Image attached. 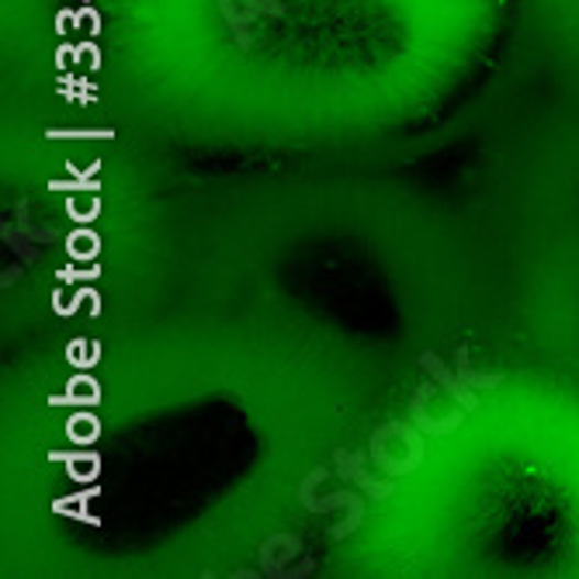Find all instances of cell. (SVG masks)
I'll list each match as a JSON object with an SVG mask.
<instances>
[{
	"label": "cell",
	"mask_w": 579,
	"mask_h": 579,
	"mask_svg": "<svg viewBox=\"0 0 579 579\" xmlns=\"http://www.w3.org/2000/svg\"><path fill=\"white\" fill-rule=\"evenodd\" d=\"M371 461L392 479L413 476L423 461V431L413 420H389L382 427H375L371 444H368Z\"/></svg>",
	"instance_id": "cell-1"
},
{
	"label": "cell",
	"mask_w": 579,
	"mask_h": 579,
	"mask_svg": "<svg viewBox=\"0 0 579 579\" xmlns=\"http://www.w3.org/2000/svg\"><path fill=\"white\" fill-rule=\"evenodd\" d=\"M330 479L326 469H313L305 479H302V489H299V503L309 510V514H326V510H344V521L330 527V538L333 542H344L350 538L354 531L361 527L365 521V500L354 493V489H337V493H320V486Z\"/></svg>",
	"instance_id": "cell-2"
},
{
	"label": "cell",
	"mask_w": 579,
	"mask_h": 579,
	"mask_svg": "<svg viewBox=\"0 0 579 579\" xmlns=\"http://www.w3.org/2000/svg\"><path fill=\"white\" fill-rule=\"evenodd\" d=\"M465 413L469 410H465L458 399L448 389H441L437 382H423L413 392V403H410V420L431 437H444V434L458 431Z\"/></svg>",
	"instance_id": "cell-3"
},
{
	"label": "cell",
	"mask_w": 579,
	"mask_h": 579,
	"mask_svg": "<svg viewBox=\"0 0 579 579\" xmlns=\"http://www.w3.org/2000/svg\"><path fill=\"white\" fill-rule=\"evenodd\" d=\"M316 559L305 552V545L296 538V534H271L260 545V572H267L271 579H305L313 576Z\"/></svg>",
	"instance_id": "cell-4"
},
{
	"label": "cell",
	"mask_w": 579,
	"mask_h": 579,
	"mask_svg": "<svg viewBox=\"0 0 579 579\" xmlns=\"http://www.w3.org/2000/svg\"><path fill=\"white\" fill-rule=\"evenodd\" d=\"M215 8L222 11V18H226L230 35L243 53H250V46H254L250 29L257 18H281L288 11L285 0H215Z\"/></svg>",
	"instance_id": "cell-5"
},
{
	"label": "cell",
	"mask_w": 579,
	"mask_h": 579,
	"mask_svg": "<svg viewBox=\"0 0 579 579\" xmlns=\"http://www.w3.org/2000/svg\"><path fill=\"white\" fill-rule=\"evenodd\" d=\"M0 240L8 243V247L14 250V257H21L25 264H35L38 257V243H56L59 233L53 226H32V215H29V202H18V226H11V222L4 219L0 222Z\"/></svg>",
	"instance_id": "cell-6"
},
{
	"label": "cell",
	"mask_w": 579,
	"mask_h": 579,
	"mask_svg": "<svg viewBox=\"0 0 579 579\" xmlns=\"http://www.w3.org/2000/svg\"><path fill=\"white\" fill-rule=\"evenodd\" d=\"M368 458H371V455L341 448V452H333V469H337L341 479H350L358 489H365L371 500L382 503V500H389V497L396 493V482H392V476H389V479H375V476L368 472Z\"/></svg>",
	"instance_id": "cell-7"
},
{
	"label": "cell",
	"mask_w": 579,
	"mask_h": 579,
	"mask_svg": "<svg viewBox=\"0 0 579 579\" xmlns=\"http://www.w3.org/2000/svg\"><path fill=\"white\" fill-rule=\"evenodd\" d=\"M420 368L427 371L441 389H448V392L458 399V403H461L465 410H469V413L479 407V396H476V389H472V386H465V382H461V375H458L455 368L444 365L434 350H423V354H420Z\"/></svg>",
	"instance_id": "cell-8"
},
{
	"label": "cell",
	"mask_w": 579,
	"mask_h": 579,
	"mask_svg": "<svg viewBox=\"0 0 579 579\" xmlns=\"http://www.w3.org/2000/svg\"><path fill=\"white\" fill-rule=\"evenodd\" d=\"M59 403L91 410V407L101 403V389H98V382H94L91 375H77V378H70V386H66V396H56V399H53V407H59Z\"/></svg>",
	"instance_id": "cell-9"
},
{
	"label": "cell",
	"mask_w": 579,
	"mask_h": 579,
	"mask_svg": "<svg viewBox=\"0 0 579 579\" xmlns=\"http://www.w3.org/2000/svg\"><path fill=\"white\" fill-rule=\"evenodd\" d=\"M455 371L461 375V382L472 386L476 392H493V389L503 386V375L500 371H476L469 365V344H458V365H455Z\"/></svg>",
	"instance_id": "cell-10"
},
{
	"label": "cell",
	"mask_w": 579,
	"mask_h": 579,
	"mask_svg": "<svg viewBox=\"0 0 579 579\" xmlns=\"http://www.w3.org/2000/svg\"><path fill=\"white\" fill-rule=\"evenodd\" d=\"M66 250H70V260H91L101 250V240L91 230H74L66 236Z\"/></svg>",
	"instance_id": "cell-11"
},
{
	"label": "cell",
	"mask_w": 579,
	"mask_h": 579,
	"mask_svg": "<svg viewBox=\"0 0 579 579\" xmlns=\"http://www.w3.org/2000/svg\"><path fill=\"white\" fill-rule=\"evenodd\" d=\"M66 434H70V441H77V444H91L101 434V423L91 413H77L70 423H66Z\"/></svg>",
	"instance_id": "cell-12"
},
{
	"label": "cell",
	"mask_w": 579,
	"mask_h": 579,
	"mask_svg": "<svg viewBox=\"0 0 579 579\" xmlns=\"http://www.w3.org/2000/svg\"><path fill=\"white\" fill-rule=\"evenodd\" d=\"M98 472H101V458L98 455H91V452L70 455V479L87 482V479H98Z\"/></svg>",
	"instance_id": "cell-13"
},
{
	"label": "cell",
	"mask_w": 579,
	"mask_h": 579,
	"mask_svg": "<svg viewBox=\"0 0 579 579\" xmlns=\"http://www.w3.org/2000/svg\"><path fill=\"white\" fill-rule=\"evenodd\" d=\"M94 493L98 489H87V493H80V497H74V500H56V514H74V517H80V521H87V524H98V517L94 514H87V503L94 500Z\"/></svg>",
	"instance_id": "cell-14"
},
{
	"label": "cell",
	"mask_w": 579,
	"mask_h": 579,
	"mask_svg": "<svg viewBox=\"0 0 579 579\" xmlns=\"http://www.w3.org/2000/svg\"><path fill=\"white\" fill-rule=\"evenodd\" d=\"M98 354H101V350H94V347H91V344H87V341H77L74 347H66V358H70V361H77L80 368H83L87 361H94V358H98Z\"/></svg>",
	"instance_id": "cell-15"
},
{
	"label": "cell",
	"mask_w": 579,
	"mask_h": 579,
	"mask_svg": "<svg viewBox=\"0 0 579 579\" xmlns=\"http://www.w3.org/2000/svg\"><path fill=\"white\" fill-rule=\"evenodd\" d=\"M18 275H21V271H18V267H11V271L4 275V288H8L11 281H18Z\"/></svg>",
	"instance_id": "cell-16"
}]
</instances>
